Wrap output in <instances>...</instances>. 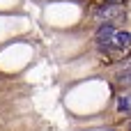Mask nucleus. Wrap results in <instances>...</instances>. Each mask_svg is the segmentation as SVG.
Listing matches in <instances>:
<instances>
[{
    "instance_id": "obj_5",
    "label": "nucleus",
    "mask_w": 131,
    "mask_h": 131,
    "mask_svg": "<svg viewBox=\"0 0 131 131\" xmlns=\"http://www.w3.org/2000/svg\"><path fill=\"white\" fill-rule=\"evenodd\" d=\"M117 83H124V85H129V67H127V69H124V71L117 76Z\"/></svg>"
},
{
    "instance_id": "obj_6",
    "label": "nucleus",
    "mask_w": 131,
    "mask_h": 131,
    "mask_svg": "<svg viewBox=\"0 0 131 131\" xmlns=\"http://www.w3.org/2000/svg\"><path fill=\"white\" fill-rule=\"evenodd\" d=\"M115 2H120V5H122V2H124V0H115Z\"/></svg>"
},
{
    "instance_id": "obj_2",
    "label": "nucleus",
    "mask_w": 131,
    "mask_h": 131,
    "mask_svg": "<svg viewBox=\"0 0 131 131\" xmlns=\"http://www.w3.org/2000/svg\"><path fill=\"white\" fill-rule=\"evenodd\" d=\"M94 16H97L101 23H111V18H113V16H117V7L106 2V5H101V7H97Z\"/></svg>"
},
{
    "instance_id": "obj_3",
    "label": "nucleus",
    "mask_w": 131,
    "mask_h": 131,
    "mask_svg": "<svg viewBox=\"0 0 131 131\" xmlns=\"http://www.w3.org/2000/svg\"><path fill=\"white\" fill-rule=\"evenodd\" d=\"M113 46H115L117 51H124V48H129V32H127V30H122V32H115V37H113Z\"/></svg>"
},
{
    "instance_id": "obj_4",
    "label": "nucleus",
    "mask_w": 131,
    "mask_h": 131,
    "mask_svg": "<svg viewBox=\"0 0 131 131\" xmlns=\"http://www.w3.org/2000/svg\"><path fill=\"white\" fill-rule=\"evenodd\" d=\"M129 111H131V97H129V92H124V94L117 97V113L129 115Z\"/></svg>"
},
{
    "instance_id": "obj_1",
    "label": "nucleus",
    "mask_w": 131,
    "mask_h": 131,
    "mask_svg": "<svg viewBox=\"0 0 131 131\" xmlns=\"http://www.w3.org/2000/svg\"><path fill=\"white\" fill-rule=\"evenodd\" d=\"M115 32H117V30H115L113 23H101V25L97 28V41H99V46H111Z\"/></svg>"
}]
</instances>
